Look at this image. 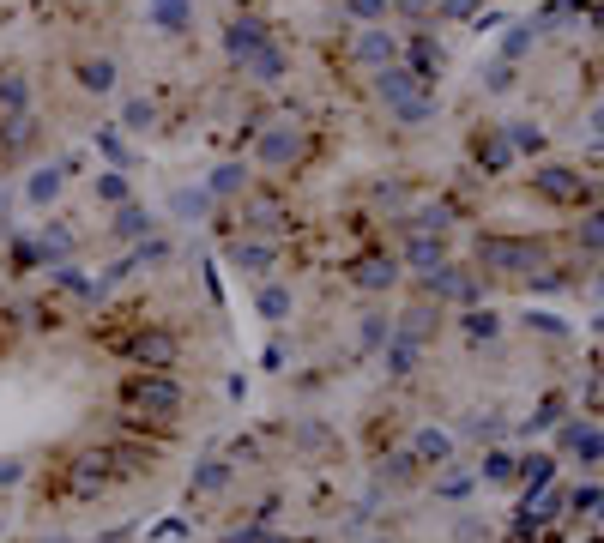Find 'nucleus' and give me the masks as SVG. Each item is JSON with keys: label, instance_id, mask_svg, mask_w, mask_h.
I'll list each match as a JSON object with an SVG mask.
<instances>
[{"label": "nucleus", "instance_id": "40", "mask_svg": "<svg viewBox=\"0 0 604 543\" xmlns=\"http://www.w3.org/2000/svg\"><path fill=\"white\" fill-rule=\"evenodd\" d=\"M13 483H25V459H0V489H13Z\"/></svg>", "mask_w": 604, "mask_h": 543}, {"label": "nucleus", "instance_id": "16", "mask_svg": "<svg viewBox=\"0 0 604 543\" xmlns=\"http://www.w3.org/2000/svg\"><path fill=\"white\" fill-rule=\"evenodd\" d=\"M37 145V121L31 115H0V151L7 157H25Z\"/></svg>", "mask_w": 604, "mask_h": 543}, {"label": "nucleus", "instance_id": "18", "mask_svg": "<svg viewBox=\"0 0 604 543\" xmlns=\"http://www.w3.org/2000/svg\"><path fill=\"white\" fill-rule=\"evenodd\" d=\"M290 447H296V453H327V447H339V435H333L327 423H315V417H302V423L290 429Z\"/></svg>", "mask_w": 604, "mask_h": 543}, {"label": "nucleus", "instance_id": "20", "mask_svg": "<svg viewBox=\"0 0 604 543\" xmlns=\"http://www.w3.org/2000/svg\"><path fill=\"white\" fill-rule=\"evenodd\" d=\"M151 230H158V218H151L145 206H133V200H127V206L115 212V236H121V242H145Z\"/></svg>", "mask_w": 604, "mask_h": 543}, {"label": "nucleus", "instance_id": "43", "mask_svg": "<svg viewBox=\"0 0 604 543\" xmlns=\"http://www.w3.org/2000/svg\"><path fill=\"white\" fill-rule=\"evenodd\" d=\"M212 206V194H176V212H206Z\"/></svg>", "mask_w": 604, "mask_h": 543}, {"label": "nucleus", "instance_id": "11", "mask_svg": "<svg viewBox=\"0 0 604 543\" xmlns=\"http://www.w3.org/2000/svg\"><path fill=\"white\" fill-rule=\"evenodd\" d=\"M562 447L580 459V471H598V459H604V441H598V423H592V417L568 423V429H562Z\"/></svg>", "mask_w": 604, "mask_h": 543}, {"label": "nucleus", "instance_id": "12", "mask_svg": "<svg viewBox=\"0 0 604 543\" xmlns=\"http://www.w3.org/2000/svg\"><path fill=\"white\" fill-rule=\"evenodd\" d=\"M393 332H399V338H411V344H429V338L441 332V302H435V308H429V302L405 308V314L393 320Z\"/></svg>", "mask_w": 604, "mask_h": 543}, {"label": "nucleus", "instance_id": "29", "mask_svg": "<svg viewBox=\"0 0 604 543\" xmlns=\"http://www.w3.org/2000/svg\"><path fill=\"white\" fill-rule=\"evenodd\" d=\"M460 435H472V441H496V435H502V417H496V411H466Z\"/></svg>", "mask_w": 604, "mask_h": 543}, {"label": "nucleus", "instance_id": "33", "mask_svg": "<svg viewBox=\"0 0 604 543\" xmlns=\"http://www.w3.org/2000/svg\"><path fill=\"white\" fill-rule=\"evenodd\" d=\"M466 489H472V471H441V477H435V495H441V501H460Z\"/></svg>", "mask_w": 604, "mask_h": 543}, {"label": "nucleus", "instance_id": "34", "mask_svg": "<svg viewBox=\"0 0 604 543\" xmlns=\"http://www.w3.org/2000/svg\"><path fill=\"white\" fill-rule=\"evenodd\" d=\"M121 121H127V127H133V133H145V127H151V121H158V103H145V97H133V103H127V109H121Z\"/></svg>", "mask_w": 604, "mask_h": 543}, {"label": "nucleus", "instance_id": "23", "mask_svg": "<svg viewBox=\"0 0 604 543\" xmlns=\"http://www.w3.org/2000/svg\"><path fill=\"white\" fill-rule=\"evenodd\" d=\"M472 151H478V163H490V169H508V163H514L508 133H478V139H472Z\"/></svg>", "mask_w": 604, "mask_h": 543}, {"label": "nucleus", "instance_id": "13", "mask_svg": "<svg viewBox=\"0 0 604 543\" xmlns=\"http://www.w3.org/2000/svg\"><path fill=\"white\" fill-rule=\"evenodd\" d=\"M411 459H417L423 471H441V465L453 459V435H447V429H417V435H411Z\"/></svg>", "mask_w": 604, "mask_h": 543}, {"label": "nucleus", "instance_id": "19", "mask_svg": "<svg viewBox=\"0 0 604 543\" xmlns=\"http://www.w3.org/2000/svg\"><path fill=\"white\" fill-rule=\"evenodd\" d=\"M405 266H417V278H423V272H435V266H447L441 236H405Z\"/></svg>", "mask_w": 604, "mask_h": 543}, {"label": "nucleus", "instance_id": "41", "mask_svg": "<svg viewBox=\"0 0 604 543\" xmlns=\"http://www.w3.org/2000/svg\"><path fill=\"white\" fill-rule=\"evenodd\" d=\"M345 7H351L357 19H381V13H387V0H345Z\"/></svg>", "mask_w": 604, "mask_h": 543}, {"label": "nucleus", "instance_id": "9", "mask_svg": "<svg viewBox=\"0 0 604 543\" xmlns=\"http://www.w3.org/2000/svg\"><path fill=\"white\" fill-rule=\"evenodd\" d=\"M351 284L369 290V296H381V290L399 284V260H393V254H363V260L351 266Z\"/></svg>", "mask_w": 604, "mask_h": 543}, {"label": "nucleus", "instance_id": "1", "mask_svg": "<svg viewBox=\"0 0 604 543\" xmlns=\"http://www.w3.org/2000/svg\"><path fill=\"white\" fill-rule=\"evenodd\" d=\"M121 405H127V417H133V423H158V429H170V423L188 411V393H182V381H176V375L133 369V375L121 381Z\"/></svg>", "mask_w": 604, "mask_h": 543}, {"label": "nucleus", "instance_id": "32", "mask_svg": "<svg viewBox=\"0 0 604 543\" xmlns=\"http://www.w3.org/2000/svg\"><path fill=\"white\" fill-rule=\"evenodd\" d=\"M61 194V169H43V175H31V206H49Z\"/></svg>", "mask_w": 604, "mask_h": 543}, {"label": "nucleus", "instance_id": "8", "mask_svg": "<svg viewBox=\"0 0 604 543\" xmlns=\"http://www.w3.org/2000/svg\"><path fill=\"white\" fill-rule=\"evenodd\" d=\"M230 266L248 272V278H266V272L278 266V248L260 242V236H236V242H230Z\"/></svg>", "mask_w": 604, "mask_h": 543}, {"label": "nucleus", "instance_id": "38", "mask_svg": "<svg viewBox=\"0 0 604 543\" xmlns=\"http://www.w3.org/2000/svg\"><path fill=\"white\" fill-rule=\"evenodd\" d=\"M574 513H598V483H586V489H574V495H562Z\"/></svg>", "mask_w": 604, "mask_h": 543}, {"label": "nucleus", "instance_id": "17", "mask_svg": "<svg viewBox=\"0 0 604 543\" xmlns=\"http://www.w3.org/2000/svg\"><path fill=\"white\" fill-rule=\"evenodd\" d=\"M236 67H242V79H260V85H278V79H284V55H278L272 43H260V49L242 55Z\"/></svg>", "mask_w": 604, "mask_h": 543}, {"label": "nucleus", "instance_id": "25", "mask_svg": "<svg viewBox=\"0 0 604 543\" xmlns=\"http://www.w3.org/2000/svg\"><path fill=\"white\" fill-rule=\"evenodd\" d=\"M387 338H393V314H381V308H375V314H363V326H357V344H363V350H381Z\"/></svg>", "mask_w": 604, "mask_h": 543}, {"label": "nucleus", "instance_id": "30", "mask_svg": "<svg viewBox=\"0 0 604 543\" xmlns=\"http://www.w3.org/2000/svg\"><path fill=\"white\" fill-rule=\"evenodd\" d=\"M260 314L266 320H284L290 314V290L284 284H260Z\"/></svg>", "mask_w": 604, "mask_h": 543}, {"label": "nucleus", "instance_id": "5", "mask_svg": "<svg viewBox=\"0 0 604 543\" xmlns=\"http://www.w3.org/2000/svg\"><path fill=\"white\" fill-rule=\"evenodd\" d=\"M121 350H127V362H133V369H158V375H170L176 362H182V338H176L164 320H145V326H139V332H133Z\"/></svg>", "mask_w": 604, "mask_h": 543}, {"label": "nucleus", "instance_id": "28", "mask_svg": "<svg viewBox=\"0 0 604 543\" xmlns=\"http://www.w3.org/2000/svg\"><path fill=\"white\" fill-rule=\"evenodd\" d=\"M496 332H502V314H490V308H472V314H466V338H472V344H490Z\"/></svg>", "mask_w": 604, "mask_h": 543}, {"label": "nucleus", "instance_id": "6", "mask_svg": "<svg viewBox=\"0 0 604 543\" xmlns=\"http://www.w3.org/2000/svg\"><path fill=\"white\" fill-rule=\"evenodd\" d=\"M532 194L550 200V206H580V200H592V181L580 169H568V163H550V169L532 175Z\"/></svg>", "mask_w": 604, "mask_h": 543}, {"label": "nucleus", "instance_id": "4", "mask_svg": "<svg viewBox=\"0 0 604 543\" xmlns=\"http://www.w3.org/2000/svg\"><path fill=\"white\" fill-rule=\"evenodd\" d=\"M375 91H381V103L405 121V127H423L435 109H429V97H423V79L411 73V67H381L375 73Z\"/></svg>", "mask_w": 604, "mask_h": 543}, {"label": "nucleus", "instance_id": "37", "mask_svg": "<svg viewBox=\"0 0 604 543\" xmlns=\"http://www.w3.org/2000/svg\"><path fill=\"white\" fill-rule=\"evenodd\" d=\"M532 43H538V25H514V37H508V61H520Z\"/></svg>", "mask_w": 604, "mask_h": 543}, {"label": "nucleus", "instance_id": "47", "mask_svg": "<svg viewBox=\"0 0 604 543\" xmlns=\"http://www.w3.org/2000/svg\"><path fill=\"white\" fill-rule=\"evenodd\" d=\"M375 543H387V537H375Z\"/></svg>", "mask_w": 604, "mask_h": 543}, {"label": "nucleus", "instance_id": "36", "mask_svg": "<svg viewBox=\"0 0 604 543\" xmlns=\"http://www.w3.org/2000/svg\"><path fill=\"white\" fill-rule=\"evenodd\" d=\"M97 200H103V206H127L133 194H127V181H121V175H103V181H97Z\"/></svg>", "mask_w": 604, "mask_h": 543}, {"label": "nucleus", "instance_id": "42", "mask_svg": "<svg viewBox=\"0 0 604 543\" xmlns=\"http://www.w3.org/2000/svg\"><path fill=\"white\" fill-rule=\"evenodd\" d=\"M490 91H514V67H508V61L490 67Z\"/></svg>", "mask_w": 604, "mask_h": 543}, {"label": "nucleus", "instance_id": "21", "mask_svg": "<svg viewBox=\"0 0 604 543\" xmlns=\"http://www.w3.org/2000/svg\"><path fill=\"white\" fill-rule=\"evenodd\" d=\"M357 61H369V67H393V61H399V43H393L387 31H363V37H357Z\"/></svg>", "mask_w": 604, "mask_h": 543}, {"label": "nucleus", "instance_id": "31", "mask_svg": "<svg viewBox=\"0 0 604 543\" xmlns=\"http://www.w3.org/2000/svg\"><path fill=\"white\" fill-rule=\"evenodd\" d=\"M562 411H568V399H562V393H550V399L532 411V423H526V429H556V423H562Z\"/></svg>", "mask_w": 604, "mask_h": 543}, {"label": "nucleus", "instance_id": "26", "mask_svg": "<svg viewBox=\"0 0 604 543\" xmlns=\"http://www.w3.org/2000/svg\"><path fill=\"white\" fill-rule=\"evenodd\" d=\"M0 109H7V115H31V85H25L19 73L0 79Z\"/></svg>", "mask_w": 604, "mask_h": 543}, {"label": "nucleus", "instance_id": "46", "mask_svg": "<svg viewBox=\"0 0 604 543\" xmlns=\"http://www.w3.org/2000/svg\"><path fill=\"white\" fill-rule=\"evenodd\" d=\"M260 543H290V537H272V531H266V537H260Z\"/></svg>", "mask_w": 604, "mask_h": 543}, {"label": "nucleus", "instance_id": "22", "mask_svg": "<svg viewBox=\"0 0 604 543\" xmlns=\"http://www.w3.org/2000/svg\"><path fill=\"white\" fill-rule=\"evenodd\" d=\"M79 85H85V91H97V97H109V91H115V61H109V55L79 61Z\"/></svg>", "mask_w": 604, "mask_h": 543}, {"label": "nucleus", "instance_id": "10", "mask_svg": "<svg viewBox=\"0 0 604 543\" xmlns=\"http://www.w3.org/2000/svg\"><path fill=\"white\" fill-rule=\"evenodd\" d=\"M375 477H381V489H417L423 483V465L411 459V447H393V453L375 459Z\"/></svg>", "mask_w": 604, "mask_h": 543}, {"label": "nucleus", "instance_id": "15", "mask_svg": "<svg viewBox=\"0 0 604 543\" xmlns=\"http://www.w3.org/2000/svg\"><path fill=\"white\" fill-rule=\"evenodd\" d=\"M375 356L387 362V375H399V381H405V375H417V362H423V344H411V338H399V332H393V338H387Z\"/></svg>", "mask_w": 604, "mask_h": 543}, {"label": "nucleus", "instance_id": "7", "mask_svg": "<svg viewBox=\"0 0 604 543\" xmlns=\"http://www.w3.org/2000/svg\"><path fill=\"white\" fill-rule=\"evenodd\" d=\"M302 157V133L284 121V127H260V163L266 169H290Z\"/></svg>", "mask_w": 604, "mask_h": 543}, {"label": "nucleus", "instance_id": "45", "mask_svg": "<svg viewBox=\"0 0 604 543\" xmlns=\"http://www.w3.org/2000/svg\"><path fill=\"white\" fill-rule=\"evenodd\" d=\"M0 350H7V314H0Z\"/></svg>", "mask_w": 604, "mask_h": 543}, {"label": "nucleus", "instance_id": "27", "mask_svg": "<svg viewBox=\"0 0 604 543\" xmlns=\"http://www.w3.org/2000/svg\"><path fill=\"white\" fill-rule=\"evenodd\" d=\"M248 188V163H224L218 175H212V200H230V194H242Z\"/></svg>", "mask_w": 604, "mask_h": 543}, {"label": "nucleus", "instance_id": "44", "mask_svg": "<svg viewBox=\"0 0 604 543\" xmlns=\"http://www.w3.org/2000/svg\"><path fill=\"white\" fill-rule=\"evenodd\" d=\"M574 236H580V248H586V254H592V248H598V218H592V212H586V224H580V230H574Z\"/></svg>", "mask_w": 604, "mask_h": 543}, {"label": "nucleus", "instance_id": "14", "mask_svg": "<svg viewBox=\"0 0 604 543\" xmlns=\"http://www.w3.org/2000/svg\"><path fill=\"white\" fill-rule=\"evenodd\" d=\"M230 477H236V465H230V459H200V465H194V477H188V495H224V489H230Z\"/></svg>", "mask_w": 604, "mask_h": 543}, {"label": "nucleus", "instance_id": "39", "mask_svg": "<svg viewBox=\"0 0 604 543\" xmlns=\"http://www.w3.org/2000/svg\"><path fill=\"white\" fill-rule=\"evenodd\" d=\"M260 537H266V525H260V519H248V525H230V531H224V543H260Z\"/></svg>", "mask_w": 604, "mask_h": 543}, {"label": "nucleus", "instance_id": "2", "mask_svg": "<svg viewBox=\"0 0 604 543\" xmlns=\"http://www.w3.org/2000/svg\"><path fill=\"white\" fill-rule=\"evenodd\" d=\"M115 483H121V471H115V459H109L103 441H97V447H79V453L61 459V489H67V501H79V507L103 501Z\"/></svg>", "mask_w": 604, "mask_h": 543}, {"label": "nucleus", "instance_id": "24", "mask_svg": "<svg viewBox=\"0 0 604 543\" xmlns=\"http://www.w3.org/2000/svg\"><path fill=\"white\" fill-rule=\"evenodd\" d=\"M514 471H520V459H514L508 447H490V453H484V465H478V477H484V483H514Z\"/></svg>", "mask_w": 604, "mask_h": 543}, {"label": "nucleus", "instance_id": "35", "mask_svg": "<svg viewBox=\"0 0 604 543\" xmlns=\"http://www.w3.org/2000/svg\"><path fill=\"white\" fill-rule=\"evenodd\" d=\"M508 145H514V151H538V145H544V133H538L532 121H514V127H508Z\"/></svg>", "mask_w": 604, "mask_h": 543}, {"label": "nucleus", "instance_id": "3", "mask_svg": "<svg viewBox=\"0 0 604 543\" xmlns=\"http://www.w3.org/2000/svg\"><path fill=\"white\" fill-rule=\"evenodd\" d=\"M544 260H550V248L532 242V236H478V272H490V278H532V272H550Z\"/></svg>", "mask_w": 604, "mask_h": 543}]
</instances>
